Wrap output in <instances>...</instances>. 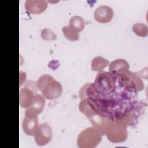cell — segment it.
I'll return each instance as SVG.
<instances>
[{"label":"cell","mask_w":148,"mask_h":148,"mask_svg":"<svg viewBox=\"0 0 148 148\" xmlns=\"http://www.w3.org/2000/svg\"><path fill=\"white\" fill-rule=\"evenodd\" d=\"M79 108L80 111L88 119L92 127L95 128L102 136L103 135L105 134V124L106 120L90 107L87 102V98H83L81 100L79 105Z\"/></svg>","instance_id":"2"},{"label":"cell","mask_w":148,"mask_h":148,"mask_svg":"<svg viewBox=\"0 0 148 148\" xmlns=\"http://www.w3.org/2000/svg\"><path fill=\"white\" fill-rule=\"evenodd\" d=\"M47 5V2L45 0H26L24 3L25 10L34 14L43 13Z\"/></svg>","instance_id":"8"},{"label":"cell","mask_w":148,"mask_h":148,"mask_svg":"<svg viewBox=\"0 0 148 148\" xmlns=\"http://www.w3.org/2000/svg\"><path fill=\"white\" fill-rule=\"evenodd\" d=\"M45 98L54 99L58 98L62 94V87L61 84L51 78L40 90Z\"/></svg>","instance_id":"5"},{"label":"cell","mask_w":148,"mask_h":148,"mask_svg":"<svg viewBox=\"0 0 148 148\" xmlns=\"http://www.w3.org/2000/svg\"><path fill=\"white\" fill-rule=\"evenodd\" d=\"M102 139V135L94 127L83 130L78 135L77 146L80 148H94L98 145Z\"/></svg>","instance_id":"1"},{"label":"cell","mask_w":148,"mask_h":148,"mask_svg":"<svg viewBox=\"0 0 148 148\" xmlns=\"http://www.w3.org/2000/svg\"><path fill=\"white\" fill-rule=\"evenodd\" d=\"M52 136V129L46 123L39 124L34 135L35 141L39 146H43L49 143L51 140Z\"/></svg>","instance_id":"4"},{"label":"cell","mask_w":148,"mask_h":148,"mask_svg":"<svg viewBox=\"0 0 148 148\" xmlns=\"http://www.w3.org/2000/svg\"><path fill=\"white\" fill-rule=\"evenodd\" d=\"M39 125L37 115H25L23 120V130L24 133L29 136L34 135Z\"/></svg>","instance_id":"7"},{"label":"cell","mask_w":148,"mask_h":148,"mask_svg":"<svg viewBox=\"0 0 148 148\" xmlns=\"http://www.w3.org/2000/svg\"><path fill=\"white\" fill-rule=\"evenodd\" d=\"M105 134L108 140L113 143L125 141L128 137L127 127L119 124L116 121L106 120L105 124Z\"/></svg>","instance_id":"3"},{"label":"cell","mask_w":148,"mask_h":148,"mask_svg":"<svg viewBox=\"0 0 148 148\" xmlns=\"http://www.w3.org/2000/svg\"><path fill=\"white\" fill-rule=\"evenodd\" d=\"M130 68L128 62L124 59L119 58L111 62L109 65V72H120Z\"/></svg>","instance_id":"11"},{"label":"cell","mask_w":148,"mask_h":148,"mask_svg":"<svg viewBox=\"0 0 148 148\" xmlns=\"http://www.w3.org/2000/svg\"><path fill=\"white\" fill-rule=\"evenodd\" d=\"M45 105V99L40 94H35L30 107L25 110V115H38L42 112Z\"/></svg>","instance_id":"9"},{"label":"cell","mask_w":148,"mask_h":148,"mask_svg":"<svg viewBox=\"0 0 148 148\" xmlns=\"http://www.w3.org/2000/svg\"><path fill=\"white\" fill-rule=\"evenodd\" d=\"M42 38L45 40H54L57 39L56 34L49 28H44L40 33Z\"/></svg>","instance_id":"17"},{"label":"cell","mask_w":148,"mask_h":148,"mask_svg":"<svg viewBox=\"0 0 148 148\" xmlns=\"http://www.w3.org/2000/svg\"><path fill=\"white\" fill-rule=\"evenodd\" d=\"M69 25L79 32L84 28L85 21L81 16L76 15L70 18Z\"/></svg>","instance_id":"14"},{"label":"cell","mask_w":148,"mask_h":148,"mask_svg":"<svg viewBox=\"0 0 148 148\" xmlns=\"http://www.w3.org/2000/svg\"><path fill=\"white\" fill-rule=\"evenodd\" d=\"M62 31L64 36L69 40L75 41L79 39V32L69 25L64 26L62 28Z\"/></svg>","instance_id":"15"},{"label":"cell","mask_w":148,"mask_h":148,"mask_svg":"<svg viewBox=\"0 0 148 148\" xmlns=\"http://www.w3.org/2000/svg\"><path fill=\"white\" fill-rule=\"evenodd\" d=\"M34 97V91L28 87L21 88L19 92L20 105L23 108H28L32 105Z\"/></svg>","instance_id":"10"},{"label":"cell","mask_w":148,"mask_h":148,"mask_svg":"<svg viewBox=\"0 0 148 148\" xmlns=\"http://www.w3.org/2000/svg\"><path fill=\"white\" fill-rule=\"evenodd\" d=\"M109 64V60L100 56L95 57L91 61V70L97 72L103 71Z\"/></svg>","instance_id":"12"},{"label":"cell","mask_w":148,"mask_h":148,"mask_svg":"<svg viewBox=\"0 0 148 148\" xmlns=\"http://www.w3.org/2000/svg\"><path fill=\"white\" fill-rule=\"evenodd\" d=\"M114 16L113 9L108 5H101L94 11L95 20L100 23H107L110 21Z\"/></svg>","instance_id":"6"},{"label":"cell","mask_w":148,"mask_h":148,"mask_svg":"<svg viewBox=\"0 0 148 148\" xmlns=\"http://www.w3.org/2000/svg\"><path fill=\"white\" fill-rule=\"evenodd\" d=\"M118 72L123 73L126 75H127L133 81V82L135 84L137 91H142L144 88L143 82L142 80L137 75V74L132 73L131 71H129V69H124Z\"/></svg>","instance_id":"13"},{"label":"cell","mask_w":148,"mask_h":148,"mask_svg":"<svg viewBox=\"0 0 148 148\" xmlns=\"http://www.w3.org/2000/svg\"><path fill=\"white\" fill-rule=\"evenodd\" d=\"M132 31L138 36L146 37L148 34V28L146 24L137 23L132 25Z\"/></svg>","instance_id":"16"}]
</instances>
